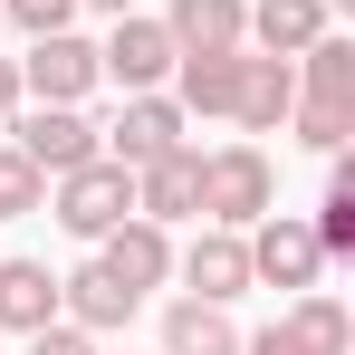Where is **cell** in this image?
Returning <instances> with one entry per match:
<instances>
[{"instance_id":"obj_9","label":"cell","mask_w":355,"mask_h":355,"mask_svg":"<svg viewBox=\"0 0 355 355\" xmlns=\"http://www.w3.org/2000/svg\"><path fill=\"white\" fill-rule=\"evenodd\" d=\"M173 279H182L192 297H211V307H231V297L250 288V240L211 221V231L192 240V250H173Z\"/></svg>"},{"instance_id":"obj_7","label":"cell","mask_w":355,"mask_h":355,"mask_svg":"<svg viewBox=\"0 0 355 355\" xmlns=\"http://www.w3.org/2000/svg\"><path fill=\"white\" fill-rule=\"evenodd\" d=\"M135 211L144 221H202V144H173V154H154V164H135Z\"/></svg>"},{"instance_id":"obj_21","label":"cell","mask_w":355,"mask_h":355,"mask_svg":"<svg viewBox=\"0 0 355 355\" xmlns=\"http://www.w3.org/2000/svg\"><path fill=\"white\" fill-rule=\"evenodd\" d=\"M39 192H49V173L10 144V154H0V221H10V211H39Z\"/></svg>"},{"instance_id":"obj_22","label":"cell","mask_w":355,"mask_h":355,"mask_svg":"<svg viewBox=\"0 0 355 355\" xmlns=\"http://www.w3.org/2000/svg\"><path fill=\"white\" fill-rule=\"evenodd\" d=\"M0 19H10V29H29V39H49V29L77 19V0H0Z\"/></svg>"},{"instance_id":"obj_6","label":"cell","mask_w":355,"mask_h":355,"mask_svg":"<svg viewBox=\"0 0 355 355\" xmlns=\"http://www.w3.org/2000/svg\"><path fill=\"white\" fill-rule=\"evenodd\" d=\"M10 135H19V154H29L39 173H77L87 154H106V144H96V125L77 116V106H19Z\"/></svg>"},{"instance_id":"obj_17","label":"cell","mask_w":355,"mask_h":355,"mask_svg":"<svg viewBox=\"0 0 355 355\" xmlns=\"http://www.w3.org/2000/svg\"><path fill=\"white\" fill-rule=\"evenodd\" d=\"M240 19H250V0H173V10H164V29H173L182 58H202V49H240Z\"/></svg>"},{"instance_id":"obj_13","label":"cell","mask_w":355,"mask_h":355,"mask_svg":"<svg viewBox=\"0 0 355 355\" xmlns=\"http://www.w3.org/2000/svg\"><path fill=\"white\" fill-rule=\"evenodd\" d=\"M317 29H327V0H259V10L240 19V49H259V58H297Z\"/></svg>"},{"instance_id":"obj_8","label":"cell","mask_w":355,"mask_h":355,"mask_svg":"<svg viewBox=\"0 0 355 355\" xmlns=\"http://www.w3.org/2000/svg\"><path fill=\"white\" fill-rule=\"evenodd\" d=\"M96 144L116 154L125 173H135V164H154V154H173V144H182V106L164 96V87H135V96H125V116L106 125Z\"/></svg>"},{"instance_id":"obj_14","label":"cell","mask_w":355,"mask_h":355,"mask_svg":"<svg viewBox=\"0 0 355 355\" xmlns=\"http://www.w3.org/2000/svg\"><path fill=\"white\" fill-rule=\"evenodd\" d=\"M231 96H240V49L173 58V106H182V116H231Z\"/></svg>"},{"instance_id":"obj_20","label":"cell","mask_w":355,"mask_h":355,"mask_svg":"<svg viewBox=\"0 0 355 355\" xmlns=\"http://www.w3.org/2000/svg\"><path fill=\"white\" fill-rule=\"evenodd\" d=\"M288 125H297V144H307V154H346L355 106H317V96H297V106H288Z\"/></svg>"},{"instance_id":"obj_2","label":"cell","mask_w":355,"mask_h":355,"mask_svg":"<svg viewBox=\"0 0 355 355\" xmlns=\"http://www.w3.org/2000/svg\"><path fill=\"white\" fill-rule=\"evenodd\" d=\"M135 211V173H125L116 154H87L77 173H58V231H77V240H106Z\"/></svg>"},{"instance_id":"obj_23","label":"cell","mask_w":355,"mask_h":355,"mask_svg":"<svg viewBox=\"0 0 355 355\" xmlns=\"http://www.w3.org/2000/svg\"><path fill=\"white\" fill-rule=\"evenodd\" d=\"M29 355H96V336L67 327V317H49V327H29Z\"/></svg>"},{"instance_id":"obj_1","label":"cell","mask_w":355,"mask_h":355,"mask_svg":"<svg viewBox=\"0 0 355 355\" xmlns=\"http://www.w3.org/2000/svg\"><path fill=\"white\" fill-rule=\"evenodd\" d=\"M269 154L259 144H221V154H202V221H221V231H250L259 211H269Z\"/></svg>"},{"instance_id":"obj_3","label":"cell","mask_w":355,"mask_h":355,"mask_svg":"<svg viewBox=\"0 0 355 355\" xmlns=\"http://www.w3.org/2000/svg\"><path fill=\"white\" fill-rule=\"evenodd\" d=\"M240 240H250V279H269V288H317L327 279V250L297 211H259Z\"/></svg>"},{"instance_id":"obj_16","label":"cell","mask_w":355,"mask_h":355,"mask_svg":"<svg viewBox=\"0 0 355 355\" xmlns=\"http://www.w3.org/2000/svg\"><path fill=\"white\" fill-rule=\"evenodd\" d=\"M279 327H288L297 355H355V317H346V297H327V288H297V307Z\"/></svg>"},{"instance_id":"obj_25","label":"cell","mask_w":355,"mask_h":355,"mask_svg":"<svg viewBox=\"0 0 355 355\" xmlns=\"http://www.w3.org/2000/svg\"><path fill=\"white\" fill-rule=\"evenodd\" d=\"M240 355H297V346H288V327H259V336H240Z\"/></svg>"},{"instance_id":"obj_4","label":"cell","mask_w":355,"mask_h":355,"mask_svg":"<svg viewBox=\"0 0 355 355\" xmlns=\"http://www.w3.org/2000/svg\"><path fill=\"white\" fill-rule=\"evenodd\" d=\"M173 29H164V19H144V10H125L116 29H106V49H96V77H116L125 96H135V87H164V77H173Z\"/></svg>"},{"instance_id":"obj_15","label":"cell","mask_w":355,"mask_h":355,"mask_svg":"<svg viewBox=\"0 0 355 355\" xmlns=\"http://www.w3.org/2000/svg\"><path fill=\"white\" fill-rule=\"evenodd\" d=\"M49 317H58V269H49V259H0V327L29 336V327H49Z\"/></svg>"},{"instance_id":"obj_18","label":"cell","mask_w":355,"mask_h":355,"mask_svg":"<svg viewBox=\"0 0 355 355\" xmlns=\"http://www.w3.org/2000/svg\"><path fill=\"white\" fill-rule=\"evenodd\" d=\"M164 355H240V327L211 297H173L164 307Z\"/></svg>"},{"instance_id":"obj_24","label":"cell","mask_w":355,"mask_h":355,"mask_svg":"<svg viewBox=\"0 0 355 355\" xmlns=\"http://www.w3.org/2000/svg\"><path fill=\"white\" fill-rule=\"evenodd\" d=\"M19 106H29V96H19V58H0V125L19 116Z\"/></svg>"},{"instance_id":"obj_26","label":"cell","mask_w":355,"mask_h":355,"mask_svg":"<svg viewBox=\"0 0 355 355\" xmlns=\"http://www.w3.org/2000/svg\"><path fill=\"white\" fill-rule=\"evenodd\" d=\"M77 10H106V19H125V10H135V0H77Z\"/></svg>"},{"instance_id":"obj_12","label":"cell","mask_w":355,"mask_h":355,"mask_svg":"<svg viewBox=\"0 0 355 355\" xmlns=\"http://www.w3.org/2000/svg\"><path fill=\"white\" fill-rule=\"evenodd\" d=\"M297 106V58H250L240 49V96H231V116L250 125V135H279Z\"/></svg>"},{"instance_id":"obj_19","label":"cell","mask_w":355,"mask_h":355,"mask_svg":"<svg viewBox=\"0 0 355 355\" xmlns=\"http://www.w3.org/2000/svg\"><path fill=\"white\" fill-rule=\"evenodd\" d=\"M297 58H307V67H297V96H317V106H355V39L317 29Z\"/></svg>"},{"instance_id":"obj_11","label":"cell","mask_w":355,"mask_h":355,"mask_svg":"<svg viewBox=\"0 0 355 355\" xmlns=\"http://www.w3.org/2000/svg\"><path fill=\"white\" fill-rule=\"evenodd\" d=\"M135 307H144V297L125 288L106 259H87V269H67V279H58V317H67V327H87V336H116Z\"/></svg>"},{"instance_id":"obj_27","label":"cell","mask_w":355,"mask_h":355,"mask_svg":"<svg viewBox=\"0 0 355 355\" xmlns=\"http://www.w3.org/2000/svg\"><path fill=\"white\" fill-rule=\"evenodd\" d=\"M0 29H10V19H0Z\"/></svg>"},{"instance_id":"obj_5","label":"cell","mask_w":355,"mask_h":355,"mask_svg":"<svg viewBox=\"0 0 355 355\" xmlns=\"http://www.w3.org/2000/svg\"><path fill=\"white\" fill-rule=\"evenodd\" d=\"M87 87H96V49H87L77 29L29 39V58H19V96H39V106H87Z\"/></svg>"},{"instance_id":"obj_10","label":"cell","mask_w":355,"mask_h":355,"mask_svg":"<svg viewBox=\"0 0 355 355\" xmlns=\"http://www.w3.org/2000/svg\"><path fill=\"white\" fill-rule=\"evenodd\" d=\"M96 259H106L125 288L144 297V288H164V279H173V231H164V221H144V211H125L116 231L96 240Z\"/></svg>"}]
</instances>
